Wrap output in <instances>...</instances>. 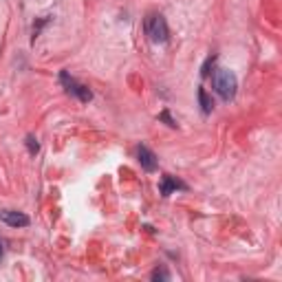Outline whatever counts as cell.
<instances>
[{"mask_svg":"<svg viewBox=\"0 0 282 282\" xmlns=\"http://www.w3.org/2000/svg\"><path fill=\"white\" fill-rule=\"evenodd\" d=\"M26 148H29V152L31 154H35L40 150V143H38V139H35V137H26Z\"/></svg>","mask_w":282,"mask_h":282,"instance_id":"8","label":"cell"},{"mask_svg":"<svg viewBox=\"0 0 282 282\" xmlns=\"http://www.w3.org/2000/svg\"><path fill=\"white\" fill-rule=\"evenodd\" d=\"M167 271H163V269H154L152 271V280H167Z\"/></svg>","mask_w":282,"mask_h":282,"instance_id":"9","label":"cell"},{"mask_svg":"<svg viewBox=\"0 0 282 282\" xmlns=\"http://www.w3.org/2000/svg\"><path fill=\"white\" fill-rule=\"evenodd\" d=\"M198 101H201L203 113H212V108H214V101H212V97L207 95L205 88H198Z\"/></svg>","mask_w":282,"mask_h":282,"instance_id":"7","label":"cell"},{"mask_svg":"<svg viewBox=\"0 0 282 282\" xmlns=\"http://www.w3.org/2000/svg\"><path fill=\"white\" fill-rule=\"evenodd\" d=\"M174 189H185V183H181V181H176L174 176H163L161 181V194L163 196H167V194H172Z\"/></svg>","mask_w":282,"mask_h":282,"instance_id":"6","label":"cell"},{"mask_svg":"<svg viewBox=\"0 0 282 282\" xmlns=\"http://www.w3.org/2000/svg\"><path fill=\"white\" fill-rule=\"evenodd\" d=\"M60 77H62V84H64V86H66V91H69V93H73L75 97H79V99H82V101H91V99H93V93L88 91L86 86H82V84H77L73 77H69V73H62Z\"/></svg>","mask_w":282,"mask_h":282,"instance_id":"3","label":"cell"},{"mask_svg":"<svg viewBox=\"0 0 282 282\" xmlns=\"http://www.w3.org/2000/svg\"><path fill=\"white\" fill-rule=\"evenodd\" d=\"M0 220H4L11 227H26L29 225V216L22 214V212H13V210H4L0 212Z\"/></svg>","mask_w":282,"mask_h":282,"instance_id":"4","label":"cell"},{"mask_svg":"<svg viewBox=\"0 0 282 282\" xmlns=\"http://www.w3.org/2000/svg\"><path fill=\"white\" fill-rule=\"evenodd\" d=\"M137 157H139V163L143 170H148V172L157 170V157H154L152 150H148L145 145H139V148H137Z\"/></svg>","mask_w":282,"mask_h":282,"instance_id":"5","label":"cell"},{"mask_svg":"<svg viewBox=\"0 0 282 282\" xmlns=\"http://www.w3.org/2000/svg\"><path fill=\"white\" fill-rule=\"evenodd\" d=\"M236 86H238V82H236V75H234L232 70H225V69L216 70L214 88H216V93H218L225 101L234 99V95H236Z\"/></svg>","mask_w":282,"mask_h":282,"instance_id":"1","label":"cell"},{"mask_svg":"<svg viewBox=\"0 0 282 282\" xmlns=\"http://www.w3.org/2000/svg\"><path fill=\"white\" fill-rule=\"evenodd\" d=\"M0 258H2V247H0Z\"/></svg>","mask_w":282,"mask_h":282,"instance_id":"12","label":"cell"},{"mask_svg":"<svg viewBox=\"0 0 282 282\" xmlns=\"http://www.w3.org/2000/svg\"><path fill=\"white\" fill-rule=\"evenodd\" d=\"M145 33L150 35V40H152V42H165V40H167L165 18L159 16V13H152V16L145 20Z\"/></svg>","mask_w":282,"mask_h":282,"instance_id":"2","label":"cell"},{"mask_svg":"<svg viewBox=\"0 0 282 282\" xmlns=\"http://www.w3.org/2000/svg\"><path fill=\"white\" fill-rule=\"evenodd\" d=\"M212 64H214V57H210V60L205 62V66H203V77H207V75H210V69H212Z\"/></svg>","mask_w":282,"mask_h":282,"instance_id":"11","label":"cell"},{"mask_svg":"<svg viewBox=\"0 0 282 282\" xmlns=\"http://www.w3.org/2000/svg\"><path fill=\"white\" fill-rule=\"evenodd\" d=\"M159 117H161L163 121H167V126H170V128H176V121L170 117V113H161V115H159Z\"/></svg>","mask_w":282,"mask_h":282,"instance_id":"10","label":"cell"}]
</instances>
